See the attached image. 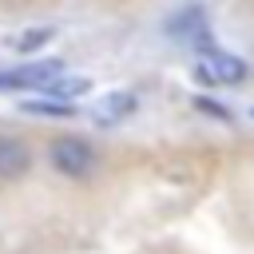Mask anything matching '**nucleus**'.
Wrapping results in <instances>:
<instances>
[{
	"instance_id": "nucleus-1",
	"label": "nucleus",
	"mask_w": 254,
	"mask_h": 254,
	"mask_svg": "<svg viewBox=\"0 0 254 254\" xmlns=\"http://www.w3.org/2000/svg\"><path fill=\"white\" fill-rule=\"evenodd\" d=\"M48 163H52L56 175L79 183V179H91V175H95L99 155H95V147H91L87 139H79V135H60V139H52V147H48Z\"/></svg>"
},
{
	"instance_id": "nucleus-2",
	"label": "nucleus",
	"mask_w": 254,
	"mask_h": 254,
	"mask_svg": "<svg viewBox=\"0 0 254 254\" xmlns=\"http://www.w3.org/2000/svg\"><path fill=\"white\" fill-rule=\"evenodd\" d=\"M194 75H198L202 83H214V87H230V83H242V79H246V64H242L234 52H218V48H206V52H198Z\"/></svg>"
},
{
	"instance_id": "nucleus-3",
	"label": "nucleus",
	"mask_w": 254,
	"mask_h": 254,
	"mask_svg": "<svg viewBox=\"0 0 254 254\" xmlns=\"http://www.w3.org/2000/svg\"><path fill=\"white\" fill-rule=\"evenodd\" d=\"M167 36L179 40V44H194L198 52H206V48H210V20H206V12H202L198 4L179 8V12L167 20Z\"/></svg>"
},
{
	"instance_id": "nucleus-4",
	"label": "nucleus",
	"mask_w": 254,
	"mask_h": 254,
	"mask_svg": "<svg viewBox=\"0 0 254 254\" xmlns=\"http://www.w3.org/2000/svg\"><path fill=\"white\" fill-rule=\"evenodd\" d=\"M67 64L64 60H36V64H20L16 71H0V87L8 91H20V87H48L56 75H64Z\"/></svg>"
},
{
	"instance_id": "nucleus-5",
	"label": "nucleus",
	"mask_w": 254,
	"mask_h": 254,
	"mask_svg": "<svg viewBox=\"0 0 254 254\" xmlns=\"http://www.w3.org/2000/svg\"><path fill=\"white\" fill-rule=\"evenodd\" d=\"M32 171V147L16 135H0V183H16Z\"/></svg>"
},
{
	"instance_id": "nucleus-6",
	"label": "nucleus",
	"mask_w": 254,
	"mask_h": 254,
	"mask_svg": "<svg viewBox=\"0 0 254 254\" xmlns=\"http://www.w3.org/2000/svg\"><path fill=\"white\" fill-rule=\"evenodd\" d=\"M131 111H135V91H107V95H99L91 119H95L99 127H115V123H123Z\"/></svg>"
},
{
	"instance_id": "nucleus-7",
	"label": "nucleus",
	"mask_w": 254,
	"mask_h": 254,
	"mask_svg": "<svg viewBox=\"0 0 254 254\" xmlns=\"http://www.w3.org/2000/svg\"><path fill=\"white\" fill-rule=\"evenodd\" d=\"M87 87H91L87 75H67V71H64V75H56V79L44 87V95H48V99H60V103H71V99L83 95Z\"/></svg>"
},
{
	"instance_id": "nucleus-8",
	"label": "nucleus",
	"mask_w": 254,
	"mask_h": 254,
	"mask_svg": "<svg viewBox=\"0 0 254 254\" xmlns=\"http://www.w3.org/2000/svg\"><path fill=\"white\" fill-rule=\"evenodd\" d=\"M56 40V28L52 24H40V28H24L20 36H12V52H20V56H32V52H40L44 44H52Z\"/></svg>"
},
{
	"instance_id": "nucleus-9",
	"label": "nucleus",
	"mask_w": 254,
	"mask_h": 254,
	"mask_svg": "<svg viewBox=\"0 0 254 254\" xmlns=\"http://www.w3.org/2000/svg\"><path fill=\"white\" fill-rule=\"evenodd\" d=\"M20 111L28 115H48V119H71L75 103H60V99H20Z\"/></svg>"
}]
</instances>
